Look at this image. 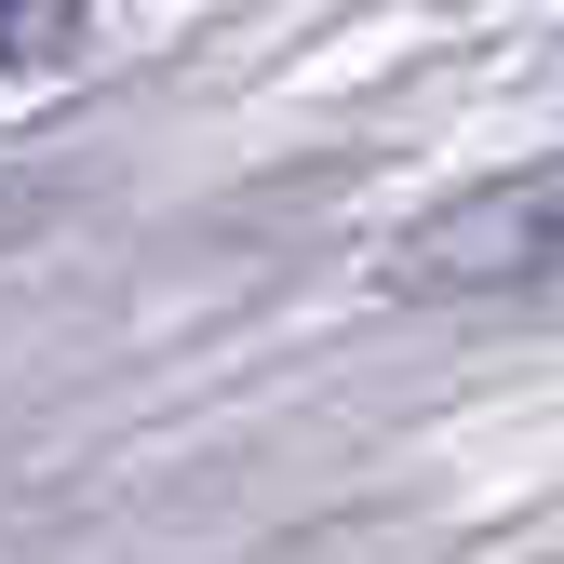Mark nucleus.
<instances>
[{
	"label": "nucleus",
	"mask_w": 564,
	"mask_h": 564,
	"mask_svg": "<svg viewBox=\"0 0 564 564\" xmlns=\"http://www.w3.org/2000/svg\"><path fill=\"white\" fill-rule=\"evenodd\" d=\"M403 296H551L564 282V162L484 175L444 216H416V242L390 256Z\"/></svg>",
	"instance_id": "f257e3e1"
}]
</instances>
